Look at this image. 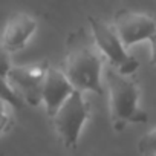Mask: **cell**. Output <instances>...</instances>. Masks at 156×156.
<instances>
[{
	"label": "cell",
	"instance_id": "obj_1",
	"mask_svg": "<svg viewBox=\"0 0 156 156\" xmlns=\"http://www.w3.org/2000/svg\"><path fill=\"white\" fill-rule=\"evenodd\" d=\"M104 58L100 54L95 41L84 29L72 32L66 43V55L61 63V70L72 83L75 90L104 92Z\"/></svg>",
	"mask_w": 156,
	"mask_h": 156
},
{
	"label": "cell",
	"instance_id": "obj_2",
	"mask_svg": "<svg viewBox=\"0 0 156 156\" xmlns=\"http://www.w3.org/2000/svg\"><path fill=\"white\" fill-rule=\"evenodd\" d=\"M104 84L109 90V113L115 132H122L129 124L148 121L147 112L139 106L141 89L133 75H122L107 66L104 69Z\"/></svg>",
	"mask_w": 156,
	"mask_h": 156
},
{
	"label": "cell",
	"instance_id": "obj_3",
	"mask_svg": "<svg viewBox=\"0 0 156 156\" xmlns=\"http://www.w3.org/2000/svg\"><path fill=\"white\" fill-rule=\"evenodd\" d=\"M87 22L95 46L98 48L107 66L122 75H133L139 67V61L129 52L122 40L119 38L113 23H107L103 19L94 16H89Z\"/></svg>",
	"mask_w": 156,
	"mask_h": 156
},
{
	"label": "cell",
	"instance_id": "obj_4",
	"mask_svg": "<svg viewBox=\"0 0 156 156\" xmlns=\"http://www.w3.org/2000/svg\"><path fill=\"white\" fill-rule=\"evenodd\" d=\"M90 118V106L84 94L75 90L51 118L55 133L67 150H76L83 127Z\"/></svg>",
	"mask_w": 156,
	"mask_h": 156
},
{
	"label": "cell",
	"instance_id": "obj_5",
	"mask_svg": "<svg viewBox=\"0 0 156 156\" xmlns=\"http://www.w3.org/2000/svg\"><path fill=\"white\" fill-rule=\"evenodd\" d=\"M49 66L48 61L12 66L6 76V84L17 100H22L32 107L41 104L43 83Z\"/></svg>",
	"mask_w": 156,
	"mask_h": 156
},
{
	"label": "cell",
	"instance_id": "obj_6",
	"mask_svg": "<svg viewBox=\"0 0 156 156\" xmlns=\"http://www.w3.org/2000/svg\"><path fill=\"white\" fill-rule=\"evenodd\" d=\"M113 26L127 49L141 41H148L156 34V20L148 14L132 9L116 11L113 16Z\"/></svg>",
	"mask_w": 156,
	"mask_h": 156
},
{
	"label": "cell",
	"instance_id": "obj_7",
	"mask_svg": "<svg viewBox=\"0 0 156 156\" xmlns=\"http://www.w3.org/2000/svg\"><path fill=\"white\" fill-rule=\"evenodd\" d=\"M75 92V87L67 80V76L61 70V67L49 66L44 83H43V92H41V103L44 104L46 113L49 118H52L57 110L61 107V104Z\"/></svg>",
	"mask_w": 156,
	"mask_h": 156
},
{
	"label": "cell",
	"instance_id": "obj_8",
	"mask_svg": "<svg viewBox=\"0 0 156 156\" xmlns=\"http://www.w3.org/2000/svg\"><path fill=\"white\" fill-rule=\"evenodd\" d=\"M37 19L32 17L28 12H16L14 16H11L3 28L2 32V44L6 51L17 52L20 49H23L28 41L32 38V35L37 31Z\"/></svg>",
	"mask_w": 156,
	"mask_h": 156
},
{
	"label": "cell",
	"instance_id": "obj_9",
	"mask_svg": "<svg viewBox=\"0 0 156 156\" xmlns=\"http://www.w3.org/2000/svg\"><path fill=\"white\" fill-rule=\"evenodd\" d=\"M12 107L14 104L6 100L5 97H0V136L9 132L14 122V115H12Z\"/></svg>",
	"mask_w": 156,
	"mask_h": 156
},
{
	"label": "cell",
	"instance_id": "obj_10",
	"mask_svg": "<svg viewBox=\"0 0 156 156\" xmlns=\"http://www.w3.org/2000/svg\"><path fill=\"white\" fill-rule=\"evenodd\" d=\"M138 150L144 156L156 154V127L141 136V139L138 141Z\"/></svg>",
	"mask_w": 156,
	"mask_h": 156
},
{
	"label": "cell",
	"instance_id": "obj_11",
	"mask_svg": "<svg viewBox=\"0 0 156 156\" xmlns=\"http://www.w3.org/2000/svg\"><path fill=\"white\" fill-rule=\"evenodd\" d=\"M12 69V61H11V52L6 51L0 44V78L6 81V76L9 70Z\"/></svg>",
	"mask_w": 156,
	"mask_h": 156
},
{
	"label": "cell",
	"instance_id": "obj_12",
	"mask_svg": "<svg viewBox=\"0 0 156 156\" xmlns=\"http://www.w3.org/2000/svg\"><path fill=\"white\" fill-rule=\"evenodd\" d=\"M150 43V64L156 66V34L148 40Z\"/></svg>",
	"mask_w": 156,
	"mask_h": 156
},
{
	"label": "cell",
	"instance_id": "obj_13",
	"mask_svg": "<svg viewBox=\"0 0 156 156\" xmlns=\"http://www.w3.org/2000/svg\"><path fill=\"white\" fill-rule=\"evenodd\" d=\"M151 156H156V154H151Z\"/></svg>",
	"mask_w": 156,
	"mask_h": 156
}]
</instances>
